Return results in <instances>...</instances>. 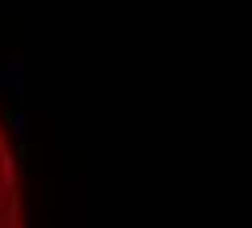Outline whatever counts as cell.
Wrapping results in <instances>:
<instances>
[{
	"label": "cell",
	"instance_id": "1",
	"mask_svg": "<svg viewBox=\"0 0 252 228\" xmlns=\"http://www.w3.org/2000/svg\"><path fill=\"white\" fill-rule=\"evenodd\" d=\"M0 228H24V188L4 124H0Z\"/></svg>",
	"mask_w": 252,
	"mask_h": 228
}]
</instances>
